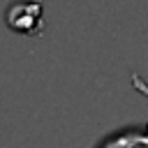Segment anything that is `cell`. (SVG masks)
<instances>
[{"label":"cell","instance_id":"cell-1","mask_svg":"<svg viewBox=\"0 0 148 148\" xmlns=\"http://www.w3.org/2000/svg\"><path fill=\"white\" fill-rule=\"evenodd\" d=\"M5 25L18 35H37L44 28L42 2H14L5 9Z\"/></svg>","mask_w":148,"mask_h":148},{"label":"cell","instance_id":"cell-2","mask_svg":"<svg viewBox=\"0 0 148 148\" xmlns=\"http://www.w3.org/2000/svg\"><path fill=\"white\" fill-rule=\"evenodd\" d=\"M95 148H148V123H132L116 127L102 136Z\"/></svg>","mask_w":148,"mask_h":148},{"label":"cell","instance_id":"cell-3","mask_svg":"<svg viewBox=\"0 0 148 148\" xmlns=\"http://www.w3.org/2000/svg\"><path fill=\"white\" fill-rule=\"evenodd\" d=\"M130 79H132V86H134L143 97H148V81H143V79H141V74H136V72H134Z\"/></svg>","mask_w":148,"mask_h":148}]
</instances>
